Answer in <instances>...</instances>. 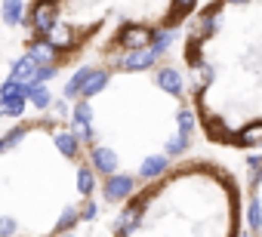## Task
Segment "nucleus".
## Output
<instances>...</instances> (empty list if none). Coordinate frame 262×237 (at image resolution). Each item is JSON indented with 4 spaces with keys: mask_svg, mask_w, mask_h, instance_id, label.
<instances>
[{
    "mask_svg": "<svg viewBox=\"0 0 262 237\" xmlns=\"http://www.w3.org/2000/svg\"><path fill=\"white\" fill-rule=\"evenodd\" d=\"M68 96L83 154L105 200H126L164 176L194 142V111L179 68L167 59L133 68L80 71Z\"/></svg>",
    "mask_w": 262,
    "mask_h": 237,
    "instance_id": "obj_1",
    "label": "nucleus"
},
{
    "mask_svg": "<svg viewBox=\"0 0 262 237\" xmlns=\"http://www.w3.org/2000/svg\"><path fill=\"white\" fill-rule=\"evenodd\" d=\"M185 92L207 142L262 145V0H210L182 40Z\"/></svg>",
    "mask_w": 262,
    "mask_h": 237,
    "instance_id": "obj_2",
    "label": "nucleus"
},
{
    "mask_svg": "<svg viewBox=\"0 0 262 237\" xmlns=\"http://www.w3.org/2000/svg\"><path fill=\"white\" fill-rule=\"evenodd\" d=\"M99 179L62 117H28L0 136V237H65L96 212Z\"/></svg>",
    "mask_w": 262,
    "mask_h": 237,
    "instance_id": "obj_3",
    "label": "nucleus"
},
{
    "mask_svg": "<svg viewBox=\"0 0 262 237\" xmlns=\"http://www.w3.org/2000/svg\"><path fill=\"white\" fill-rule=\"evenodd\" d=\"M194 0H31L25 10V50L31 65L56 74L111 71L151 62L188 19Z\"/></svg>",
    "mask_w": 262,
    "mask_h": 237,
    "instance_id": "obj_4",
    "label": "nucleus"
},
{
    "mask_svg": "<svg viewBox=\"0 0 262 237\" xmlns=\"http://www.w3.org/2000/svg\"><path fill=\"white\" fill-rule=\"evenodd\" d=\"M111 237H244L237 179L216 160H182L123 200Z\"/></svg>",
    "mask_w": 262,
    "mask_h": 237,
    "instance_id": "obj_5",
    "label": "nucleus"
},
{
    "mask_svg": "<svg viewBox=\"0 0 262 237\" xmlns=\"http://www.w3.org/2000/svg\"><path fill=\"white\" fill-rule=\"evenodd\" d=\"M244 237H262V160L253 163L250 176V194H247V209H244Z\"/></svg>",
    "mask_w": 262,
    "mask_h": 237,
    "instance_id": "obj_6",
    "label": "nucleus"
}]
</instances>
